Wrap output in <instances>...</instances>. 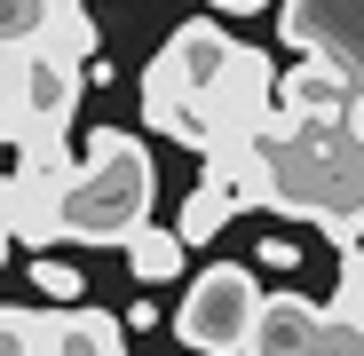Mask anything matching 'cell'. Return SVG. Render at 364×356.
Wrapping results in <instances>:
<instances>
[{"mask_svg": "<svg viewBox=\"0 0 364 356\" xmlns=\"http://www.w3.org/2000/svg\"><path fill=\"white\" fill-rule=\"evenodd\" d=\"M262 166V206L317 222L333 246H364V95L341 119H285L269 111V127L254 135Z\"/></svg>", "mask_w": 364, "mask_h": 356, "instance_id": "1", "label": "cell"}, {"mask_svg": "<svg viewBox=\"0 0 364 356\" xmlns=\"http://www.w3.org/2000/svg\"><path fill=\"white\" fill-rule=\"evenodd\" d=\"M159 166L127 127H103L87 143V166H72V183L55 190V237L64 246H127L151 222Z\"/></svg>", "mask_w": 364, "mask_h": 356, "instance_id": "2", "label": "cell"}, {"mask_svg": "<svg viewBox=\"0 0 364 356\" xmlns=\"http://www.w3.org/2000/svg\"><path fill=\"white\" fill-rule=\"evenodd\" d=\"M254 309H262V285H254V269L214 261V269H206L191 293H182L174 333H182V348H198V356H246Z\"/></svg>", "mask_w": 364, "mask_h": 356, "instance_id": "3", "label": "cell"}, {"mask_svg": "<svg viewBox=\"0 0 364 356\" xmlns=\"http://www.w3.org/2000/svg\"><path fill=\"white\" fill-rule=\"evenodd\" d=\"M246 356H364V333L341 325L333 309H317L309 293H262Z\"/></svg>", "mask_w": 364, "mask_h": 356, "instance_id": "4", "label": "cell"}, {"mask_svg": "<svg viewBox=\"0 0 364 356\" xmlns=\"http://www.w3.org/2000/svg\"><path fill=\"white\" fill-rule=\"evenodd\" d=\"M277 32L309 55V64H333L364 95V0H285Z\"/></svg>", "mask_w": 364, "mask_h": 356, "instance_id": "5", "label": "cell"}, {"mask_svg": "<svg viewBox=\"0 0 364 356\" xmlns=\"http://www.w3.org/2000/svg\"><path fill=\"white\" fill-rule=\"evenodd\" d=\"M230 48H237V40L198 16V24H182V32L159 48V64L143 72V87H151V95H182V103H206V87H214L222 64H230Z\"/></svg>", "mask_w": 364, "mask_h": 356, "instance_id": "6", "label": "cell"}, {"mask_svg": "<svg viewBox=\"0 0 364 356\" xmlns=\"http://www.w3.org/2000/svg\"><path fill=\"white\" fill-rule=\"evenodd\" d=\"M348 103H356V87L333 64H293L277 80V95H269V111H285V119H341Z\"/></svg>", "mask_w": 364, "mask_h": 356, "instance_id": "7", "label": "cell"}, {"mask_svg": "<svg viewBox=\"0 0 364 356\" xmlns=\"http://www.w3.org/2000/svg\"><path fill=\"white\" fill-rule=\"evenodd\" d=\"M40 356H127L119 325L103 309H48L40 317Z\"/></svg>", "mask_w": 364, "mask_h": 356, "instance_id": "8", "label": "cell"}, {"mask_svg": "<svg viewBox=\"0 0 364 356\" xmlns=\"http://www.w3.org/2000/svg\"><path fill=\"white\" fill-rule=\"evenodd\" d=\"M127 269H135L143 285H166V277H182V237H174V230H151V222H143V230L127 237Z\"/></svg>", "mask_w": 364, "mask_h": 356, "instance_id": "9", "label": "cell"}, {"mask_svg": "<svg viewBox=\"0 0 364 356\" xmlns=\"http://www.w3.org/2000/svg\"><path fill=\"white\" fill-rule=\"evenodd\" d=\"M48 16H55V0H0V55H9V48H32V40L48 32Z\"/></svg>", "mask_w": 364, "mask_h": 356, "instance_id": "10", "label": "cell"}, {"mask_svg": "<svg viewBox=\"0 0 364 356\" xmlns=\"http://www.w3.org/2000/svg\"><path fill=\"white\" fill-rule=\"evenodd\" d=\"M32 293H40V301H64V309H80V301H87V277H80V261H55V254H40V261H32Z\"/></svg>", "mask_w": 364, "mask_h": 356, "instance_id": "11", "label": "cell"}, {"mask_svg": "<svg viewBox=\"0 0 364 356\" xmlns=\"http://www.w3.org/2000/svg\"><path fill=\"white\" fill-rule=\"evenodd\" d=\"M0 356H40V317L0 309Z\"/></svg>", "mask_w": 364, "mask_h": 356, "instance_id": "12", "label": "cell"}, {"mask_svg": "<svg viewBox=\"0 0 364 356\" xmlns=\"http://www.w3.org/2000/svg\"><path fill=\"white\" fill-rule=\"evenodd\" d=\"M214 9H230V16H254V9H269V0H214Z\"/></svg>", "mask_w": 364, "mask_h": 356, "instance_id": "13", "label": "cell"}]
</instances>
